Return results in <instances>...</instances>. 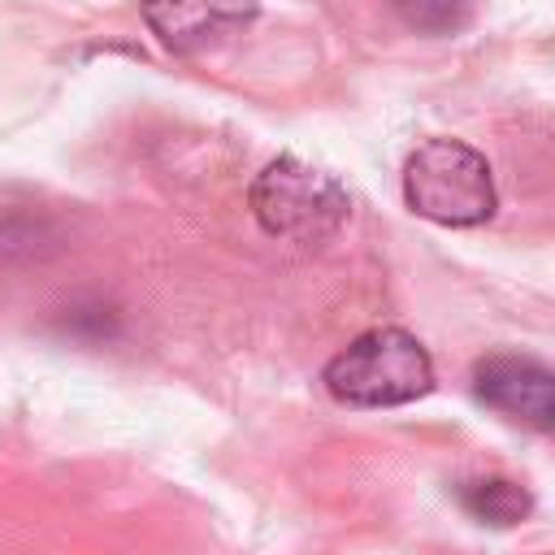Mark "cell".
Instances as JSON below:
<instances>
[{
  "label": "cell",
  "instance_id": "cell-1",
  "mask_svg": "<svg viewBox=\"0 0 555 555\" xmlns=\"http://www.w3.org/2000/svg\"><path fill=\"white\" fill-rule=\"evenodd\" d=\"M321 382L338 403H351V408H399V403H412V399L429 395L434 360L408 330L382 325V330H369V334L351 338L325 364Z\"/></svg>",
  "mask_w": 555,
  "mask_h": 555
},
{
  "label": "cell",
  "instance_id": "cell-2",
  "mask_svg": "<svg viewBox=\"0 0 555 555\" xmlns=\"http://www.w3.org/2000/svg\"><path fill=\"white\" fill-rule=\"evenodd\" d=\"M247 199H251V212L264 234L299 243V247H317L330 234H338V225L347 221V208H351L343 182L299 156L269 160L256 173Z\"/></svg>",
  "mask_w": 555,
  "mask_h": 555
},
{
  "label": "cell",
  "instance_id": "cell-3",
  "mask_svg": "<svg viewBox=\"0 0 555 555\" xmlns=\"http://www.w3.org/2000/svg\"><path fill=\"white\" fill-rule=\"evenodd\" d=\"M403 199L416 217L464 230L494 217V178L477 147L425 139L403 165Z\"/></svg>",
  "mask_w": 555,
  "mask_h": 555
},
{
  "label": "cell",
  "instance_id": "cell-4",
  "mask_svg": "<svg viewBox=\"0 0 555 555\" xmlns=\"http://www.w3.org/2000/svg\"><path fill=\"white\" fill-rule=\"evenodd\" d=\"M473 390L481 403L529 429L555 425V377L525 356H486L473 364Z\"/></svg>",
  "mask_w": 555,
  "mask_h": 555
},
{
  "label": "cell",
  "instance_id": "cell-5",
  "mask_svg": "<svg viewBox=\"0 0 555 555\" xmlns=\"http://www.w3.org/2000/svg\"><path fill=\"white\" fill-rule=\"evenodd\" d=\"M251 17L256 0H143L147 30L178 56L221 43Z\"/></svg>",
  "mask_w": 555,
  "mask_h": 555
},
{
  "label": "cell",
  "instance_id": "cell-6",
  "mask_svg": "<svg viewBox=\"0 0 555 555\" xmlns=\"http://www.w3.org/2000/svg\"><path fill=\"white\" fill-rule=\"evenodd\" d=\"M455 494H460L464 512H468L473 520H481V525H516V520H525L529 507H533L529 490H520V486L507 481V477H473V481H460Z\"/></svg>",
  "mask_w": 555,
  "mask_h": 555
},
{
  "label": "cell",
  "instance_id": "cell-7",
  "mask_svg": "<svg viewBox=\"0 0 555 555\" xmlns=\"http://www.w3.org/2000/svg\"><path fill=\"white\" fill-rule=\"evenodd\" d=\"M390 4L421 35H451L473 13V0H390Z\"/></svg>",
  "mask_w": 555,
  "mask_h": 555
}]
</instances>
